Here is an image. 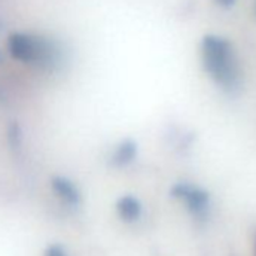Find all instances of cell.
<instances>
[{
	"label": "cell",
	"instance_id": "1",
	"mask_svg": "<svg viewBox=\"0 0 256 256\" xmlns=\"http://www.w3.org/2000/svg\"><path fill=\"white\" fill-rule=\"evenodd\" d=\"M202 58L210 76L226 89L238 84V64L228 40L217 35H206L202 40Z\"/></svg>",
	"mask_w": 256,
	"mask_h": 256
},
{
	"label": "cell",
	"instance_id": "2",
	"mask_svg": "<svg viewBox=\"0 0 256 256\" xmlns=\"http://www.w3.org/2000/svg\"><path fill=\"white\" fill-rule=\"evenodd\" d=\"M10 50L16 59L23 62H38L46 58L41 42L26 35H12L10 38Z\"/></svg>",
	"mask_w": 256,
	"mask_h": 256
},
{
	"label": "cell",
	"instance_id": "3",
	"mask_svg": "<svg viewBox=\"0 0 256 256\" xmlns=\"http://www.w3.org/2000/svg\"><path fill=\"white\" fill-rule=\"evenodd\" d=\"M53 187H54V190L60 194V196H64L68 202H76L77 200V192L74 190V187L68 182V181H65V180H54L53 181Z\"/></svg>",
	"mask_w": 256,
	"mask_h": 256
},
{
	"label": "cell",
	"instance_id": "4",
	"mask_svg": "<svg viewBox=\"0 0 256 256\" xmlns=\"http://www.w3.org/2000/svg\"><path fill=\"white\" fill-rule=\"evenodd\" d=\"M139 212V206L133 199H125L122 202V214L125 217H136Z\"/></svg>",
	"mask_w": 256,
	"mask_h": 256
},
{
	"label": "cell",
	"instance_id": "5",
	"mask_svg": "<svg viewBox=\"0 0 256 256\" xmlns=\"http://www.w3.org/2000/svg\"><path fill=\"white\" fill-rule=\"evenodd\" d=\"M46 256H65V253L62 252V248H59V247L53 246V247H50V248L47 250Z\"/></svg>",
	"mask_w": 256,
	"mask_h": 256
},
{
	"label": "cell",
	"instance_id": "6",
	"mask_svg": "<svg viewBox=\"0 0 256 256\" xmlns=\"http://www.w3.org/2000/svg\"><path fill=\"white\" fill-rule=\"evenodd\" d=\"M216 2L223 8H230L235 4V0H216Z\"/></svg>",
	"mask_w": 256,
	"mask_h": 256
}]
</instances>
